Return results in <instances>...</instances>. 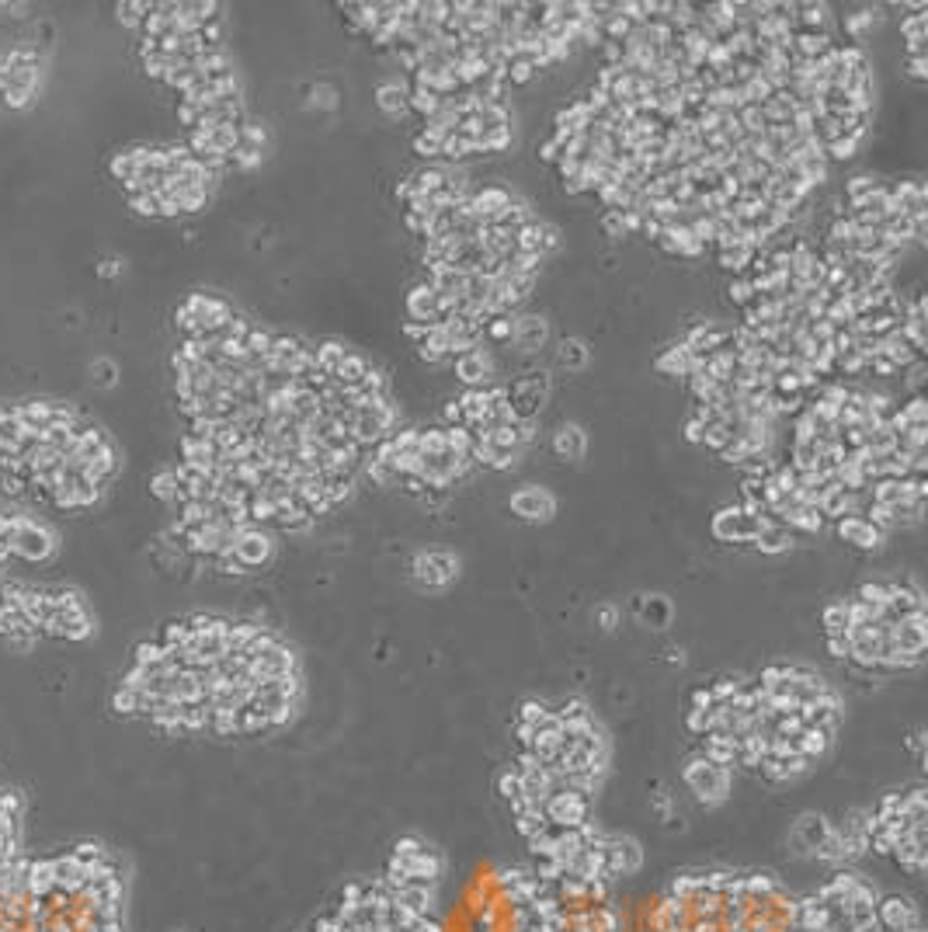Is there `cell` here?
<instances>
[{"instance_id": "8fae6325", "label": "cell", "mask_w": 928, "mask_h": 932, "mask_svg": "<svg viewBox=\"0 0 928 932\" xmlns=\"http://www.w3.org/2000/svg\"><path fill=\"white\" fill-rule=\"evenodd\" d=\"M591 804H595L591 797H584V793L567 790V786H564V790H557V793H550V797H546L543 814H546V821H550V825L581 828V825H588V821H591Z\"/></svg>"}, {"instance_id": "4fadbf2b", "label": "cell", "mask_w": 928, "mask_h": 932, "mask_svg": "<svg viewBox=\"0 0 928 932\" xmlns=\"http://www.w3.org/2000/svg\"><path fill=\"white\" fill-rule=\"evenodd\" d=\"M230 553L237 557V564L244 567V571H258V567H265L268 560H272L275 543H272V536H268L265 529L244 526V529H237V540H233Z\"/></svg>"}, {"instance_id": "30bf717a", "label": "cell", "mask_w": 928, "mask_h": 932, "mask_svg": "<svg viewBox=\"0 0 928 932\" xmlns=\"http://www.w3.org/2000/svg\"><path fill=\"white\" fill-rule=\"evenodd\" d=\"M876 932H925L922 912L908 894H887L876 901Z\"/></svg>"}, {"instance_id": "3957f363", "label": "cell", "mask_w": 928, "mask_h": 932, "mask_svg": "<svg viewBox=\"0 0 928 932\" xmlns=\"http://www.w3.org/2000/svg\"><path fill=\"white\" fill-rule=\"evenodd\" d=\"M828 932H876V891L852 870H838L817 887Z\"/></svg>"}, {"instance_id": "d6a6232c", "label": "cell", "mask_w": 928, "mask_h": 932, "mask_svg": "<svg viewBox=\"0 0 928 932\" xmlns=\"http://www.w3.org/2000/svg\"><path fill=\"white\" fill-rule=\"evenodd\" d=\"M313 352H317V366L324 369L327 376H334V369L341 366V359L348 355V348L341 345V341H324V345L313 348Z\"/></svg>"}, {"instance_id": "f6af8a7d", "label": "cell", "mask_w": 928, "mask_h": 932, "mask_svg": "<svg viewBox=\"0 0 928 932\" xmlns=\"http://www.w3.org/2000/svg\"><path fill=\"white\" fill-rule=\"evenodd\" d=\"M397 453H421V428H404V432L390 435Z\"/></svg>"}, {"instance_id": "e575fe53", "label": "cell", "mask_w": 928, "mask_h": 932, "mask_svg": "<svg viewBox=\"0 0 928 932\" xmlns=\"http://www.w3.org/2000/svg\"><path fill=\"white\" fill-rule=\"evenodd\" d=\"M730 439H734V428L723 425V421H713V425L703 428V442H699V446L713 449V453H723V449L730 446Z\"/></svg>"}, {"instance_id": "44dd1931", "label": "cell", "mask_w": 928, "mask_h": 932, "mask_svg": "<svg viewBox=\"0 0 928 932\" xmlns=\"http://www.w3.org/2000/svg\"><path fill=\"white\" fill-rule=\"evenodd\" d=\"M543 341H546V320L543 317L529 313V317L515 320V345L522 348V352H536Z\"/></svg>"}, {"instance_id": "f5cc1de1", "label": "cell", "mask_w": 928, "mask_h": 932, "mask_svg": "<svg viewBox=\"0 0 928 932\" xmlns=\"http://www.w3.org/2000/svg\"><path fill=\"white\" fill-rule=\"evenodd\" d=\"M866 373L880 376V380H890V376H897V366L887 359V355H873V359H869V369H866Z\"/></svg>"}, {"instance_id": "52a82bcc", "label": "cell", "mask_w": 928, "mask_h": 932, "mask_svg": "<svg viewBox=\"0 0 928 932\" xmlns=\"http://www.w3.org/2000/svg\"><path fill=\"white\" fill-rule=\"evenodd\" d=\"M776 522L769 515H755L744 505H727L713 515V536L720 543H755Z\"/></svg>"}, {"instance_id": "ee69618b", "label": "cell", "mask_w": 928, "mask_h": 932, "mask_svg": "<svg viewBox=\"0 0 928 932\" xmlns=\"http://www.w3.org/2000/svg\"><path fill=\"white\" fill-rule=\"evenodd\" d=\"M411 147H414V154H418V157H425V160L442 157V140H438V136H431V133H425V129H421V133L414 136V143H411Z\"/></svg>"}, {"instance_id": "2e32d148", "label": "cell", "mask_w": 928, "mask_h": 932, "mask_svg": "<svg viewBox=\"0 0 928 932\" xmlns=\"http://www.w3.org/2000/svg\"><path fill=\"white\" fill-rule=\"evenodd\" d=\"M404 307L411 313L414 324H425V327H438L445 324V313H442V296L435 293V289L428 286V282H421V286H414L411 293L404 296Z\"/></svg>"}, {"instance_id": "484cf974", "label": "cell", "mask_w": 928, "mask_h": 932, "mask_svg": "<svg viewBox=\"0 0 928 932\" xmlns=\"http://www.w3.org/2000/svg\"><path fill=\"white\" fill-rule=\"evenodd\" d=\"M751 254H755V244H730V247H720V251H716V258H720V265L727 268V272L744 275V272H748Z\"/></svg>"}, {"instance_id": "91938a15", "label": "cell", "mask_w": 928, "mask_h": 932, "mask_svg": "<svg viewBox=\"0 0 928 932\" xmlns=\"http://www.w3.org/2000/svg\"><path fill=\"white\" fill-rule=\"evenodd\" d=\"M536 154H539V160H546V164H557V160H560V147H557L553 140H546L543 147L536 150Z\"/></svg>"}, {"instance_id": "cb8c5ba5", "label": "cell", "mask_w": 928, "mask_h": 932, "mask_svg": "<svg viewBox=\"0 0 928 932\" xmlns=\"http://www.w3.org/2000/svg\"><path fill=\"white\" fill-rule=\"evenodd\" d=\"M459 407H463V425H473V421H484L487 411H491V390L487 387H473L466 390L463 397H456Z\"/></svg>"}, {"instance_id": "7a4b0ae2", "label": "cell", "mask_w": 928, "mask_h": 932, "mask_svg": "<svg viewBox=\"0 0 928 932\" xmlns=\"http://www.w3.org/2000/svg\"><path fill=\"white\" fill-rule=\"evenodd\" d=\"M0 602L14 606L21 613V620L28 623L32 633V644L42 637H60V640H87L94 633V616L91 606L80 592L73 588H53V592H42V588H25V585H7L0 592Z\"/></svg>"}, {"instance_id": "ab89813d", "label": "cell", "mask_w": 928, "mask_h": 932, "mask_svg": "<svg viewBox=\"0 0 928 932\" xmlns=\"http://www.w3.org/2000/svg\"><path fill=\"white\" fill-rule=\"evenodd\" d=\"M557 362L560 366H567V369H581L584 362H588V348L581 345V341H564L560 345V352H557Z\"/></svg>"}, {"instance_id": "db71d44e", "label": "cell", "mask_w": 928, "mask_h": 932, "mask_svg": "<svg viewBox=\"0 0 928 932\" xmlns=\"http://www.w3.org/2000/svg\"><path fill=\"white\" fill-rule=\"evenodd\" d=\"M442 421H445V428L463 425V407H459V400H445V404H442Z\"/></svg>"}, {"instance_id": "1f68e13d", "label": "cell", "mask_w": 928, "mask_h": 932, "mask_svg": "<svg viewBox=\"0 0 928 932\" xmlns=\"http://www.w3.org/2000/svg\"><path fill=\"white\" fill-rule=\"evenodd\" d=\"M494 786H498L504 804H515V800H522V779H518L515 766H504L501 773H498V779H494Z\"/></svg>"}, {"instance_id": "be15d7a7", "label": "cell", "mask_w": 928, "mask_h": 932, "mask_svg": "<svg viewBox=\"0 0 928 932\" xmlns=\"http://www.w3.org/2000/svg\"><path fill=\"white\" fill-rule=\"evenodd\" d=\"M598 620L605 623V630H612V623H616V609H602V613H598Z\"/></svg>"}, {"instance_id": "f546056e", "label": "cell", "mask_w": 928, "mask_h": 932, "mask_svg": "<svg viewBox=\"0 0 928 932\" xmlns=\"http://www.w3.org/2000/svg\"><path fill=\"white\" fill-rule=\"evenodd\" d=\"M751 546H758L762 553H786L793 546V533H786L783 526H769Z\"/></svg>"}, {"instance_id": "816d5d0a", "label": "cell", "mask_w": 928, "mask_h": 932, "mask_svg": "<svg viewBox=\"0 0 928 932\" xmlns=\"http://www.w3.org/2000/svg\"><path fill=\"white\" fill-rule=\"evenodd\" d=\"M313 105L334 112V108H338V91H334L331 84H317V87H313Z\"/></svg>"}, {"instance_id": "f907efd6", "label": "cell", "mask_w": 928, "mask_h": 932, "mask_svg": "<svg viewBox=\"0 0 928 932\" xmlns=\"http://www.w3.org/2000/svg\"><path fill=\"white\" fill-rule=\"evenodd\" d=\"M904 77L915 80V84H925L928 80V60L925 56H904Z\"/></svg>"}, {"instance_id": "11a10c76", "label": "cell", "mask_w": 928, "mask_h": 932, "mask_svg": "<svg viewBox=\"0 0 928 932\" xmlns=\"http://www.w3.org/2000/svg\"><path fill=\"white\" fill-rule=\"evenodd\" d=\"M602 230L609 233V237H626L623 213H605V216H602Z\"/></svg>"}, {"instance_id": "74e56055", "label": "cell", "mask_w": 928, "mask_h": 932, "mask_svg": "<svg viewBox=\"0 0 928 932\" xmlns=\"http://www.w3.org/2000/svg\"><path fill=\"white\" fill-rule=\"evenodd\" d=\"M504 80H508V87H525L536 80V67H532L525 56H515V60H508V74H504Z\"/></svg>"}, {"instance_id": "83f0119b", "label": "cell", "mask_w": 928, "mask_h": 932, "mask_svg": "<svg viewBox=\"0 0 928 932\" xmlns=\"http://www.w3.org/2000/svg\"><path fill=\"white\" fill-rule=\"evenodd\" d=\"M411 188L418 195H438L445 188V167H421L418 174H411Z\"/></svg>"}, {"instance_id": "ffe728a7", "label": "cell", "mask_w": 928, "mask_h": 932, "mask_svg": "<svg viewBox=\"0 0 928 932\" xmlns=\"http://www.w3.org/2000/svg\"><path fill=\"white\" fill-rule=\"evenodd\" d=\"M425 268H428V286L438 296H463L466 275L456 265H425Z\"/></svg>"}, {"instance_id": "d590c367", "label": "cell", "mask_w": 928, "mask_h": 932, "mask_svg": "<svg viewBox=\"0 0 928 932\" xmlns=\"http://www.w3.org/2000/svg\"><path fill=\"white\" fill-rule=\"evenodd\" d=\"M553 717V710L546 703H539V699H525L522 706H518V724H525V727H539L543 720H550Z\"/></svg>"}, {"instance_id": "b9f144b4", "label": "cell", "mask_w": 928, "mask_h": 932, "mask_svg": "<svg viewBox=\"0 0 928 932\" xmlns=\"http://www.w3.org/2000/svg\"><path fill=\"white\" fill-rule=\"evenodd\" d=\"M484 334L494 341V345H508V341H515V320H511V317H494L491 324L484 327Z\"/></svg>"}, {"instance_id": "7dc6e473", "label": "cell", "mask_w": 928, "mask_h": 932, "mask_svg": "<svg viewBox=\"0 0 928 932\" xmlns=\"http://www.w3.org/2000/svg\"><path fill=\"white\" fill-rule=\"evenodd\" d=\"M445 439H449V453L470 456V446H473V439H470V432H466L463 425H456V428H445Z\"/></svg>"}, {"instance_id": "681fc988", "label": "cell", "mask_w": 928, "mask_h": 932, "mask_svg": "<svg viewBox=\"0 0 928 932\" xmlns=\"http://www.w3.org/2000/svg\"><path fill=\"white\" fill-rule=\"evenodd\" d=\"M150 7L153 4H119V21H122V25H129V28H140L143 18L150 14Z\"/></svg>"}, {"instance_id": "603a6c76", "label": "cell", "mask_w": 928, "mask_h": 932, "mask_svg": "<svg viewBox=\"0 0 928 932\" xmlns=\"http://www.w3.org/2000/svg\"><path fill=\"white\" fill-rule=\"evenodd\" d=\"M407 91H411V87L383 84L376 91V108L383 115H390V119H404V115H407Z\"/></svg>"}, {"instance_id": "7bdbcfd3", "label": "cell", "mask_w": 928, "mask_h": 932, "mask_svg": "<svg viewBox=\"0 0 928 932\" xmlns=\"http://www.w3.org/2000/svg\"><path fill=\"white\" fill-rule=\"evenodd\" d=\"M859 136H842V140H835L831 147H824V157L828 160H852L859 150Z\"/></svg>"}, {"instance_id": "9c48e42d", "label": "cell", "mask_w": 928, "mask_h": 932, "mask_svg": "<svg viewBox=\"0 0 928 932\" xmlns=\"http://www.w3.org/2000/svg\"><path fill=\"white\" fill-rule=\"evenodd\" d=\"M411 578L421 592H438V588H449L459 578V557L452 553H418L411 560Z\"/></svg>"}, {"instance_id": "d6986e66", "label": "cell", "mask_w": 928, "mask_h": 932, "mask_svg": "<svg viewBox=\"0 0 928 932\" xmlns=\"http://www.w3.org/2000/svg\"><path fill=\"white\" fill-rule=\"evenodd\" d=\"M584 449H588V439H584V432L577 425H560L557 432H553V453H557L560 460L577 463L584 456Z\"/></svg>"}, {"instance_id": "277c9868", "label": "cell", "mask_w": 928, "mask_h": 932, "mask_svg": "<svg viewBox=\"0 0 928 932\" xmlns=\"http://www.w3.org/2000/svg\"><path fill=\"white\" fill-rule=\"evenodd\" d=\"M445 873V859L438 849H431L425 839L418 835H404L397 839L390 853V863H386V884H431L438 887Z\"/></svg>"}, {"instance_id": "c3c4849f", "label": "cell", "mask_w": 928, "mask_h": 932, "mask_svg": "<svg viewBox=\"0 0 928 932\" xmlns=\"http://www.w3.org/2000/svg\"><path fill=\"white\" fill-rule=\"evenodd\" d=\"M129 206H133L140 216H150V220H157V216H160V199H157V195H153V192L129 195Z\"/></svg>"}, {"instance_id": "bcb514c9", "label": "cell", "mask_w": 928, "mask_h": 932, "mask_svg": "<svg viewBox=\"0 0 928 932\" xmlns=\"http://www.w3.org/2000/svg\"><path fill=\"white\" fill-rule=\"evenodd\" d=\"M393 56H397V63H400V70H407V74H418V67L425 63V56H421V49L418 46H397L393 49Z\"/></svg>"}, {"instance_id": "6125c7cd", "label": "cell", "mask_w": 928, "mask_h": 932, "mask_svg": "<svg viewBox=\"0 0 928 932\" xmlns=\"http://www.w3.org/2000/svg\"><path fill=\"white\" fill-rule=\"evenodd\" d=\"M828 651L835 654V658H849V640L845 637H828Z\"/></svg>"}, {"instance_id": "5b68a950", "label": "cell", "mask_w": 928, "mask_h": 932, "mask_svg": "<svg viewBox=\"0 0 928 932\" xmlns=\"http://www.w3.org/2000/svg\"><path fill=\"white\" fill-rule=\"evenodd\" d=\"M25 828H28V804L25 793L7 786L0 779V880L25 859Z\"/></svg>"}, {"instance_id": "680465c9", "label": "cell", "mask_w": 928, "mask_h": 932, "mask_svg": "<svg viewBox=\"0 0 928 932\" xmlns=\"http://www.w3.org/2000/svg\"><path fill=\"white\" fill-rule=\"evenodd\" d=\"M685 442H692V446H699V442H703V425H699L696 418L685 421Z\"/></svg>"}, {"instance_id": "60d3db41", "label": "cell", "mask_w": 928, "mask_h": 932, "mask_svg": "<svg viewBox=\"0 0 928 932\" xmlns=\"http://www.w3.org/2000/svg\"><path fill=\"white\" fill-rule=\"evenodd\" d=\"M466 157H473L470 140H466V136H459V133L445 136V140H442V160H466Z\"/></svg>"}, {"instance_id": "9f6ffc18", "label": "cell", "mask_w": 928, "mask_h": 932, "mask_svg": "<svg viewBox=\"0 0 928 932\" xmlns=\"http://www.w3.org/2000/svg\"><path fill=\"white\" fill-rule=\"evenodd\" d=\"M647 616L650 623H657V626H664L668 623V606H664V599H650V606H647Z\"/></svg>"}, {"instance_id": "4316f807", "label": "cell", "mask_w": 928, "mask_h": 932, "mask_svg": "<svg viewBox=\"0 0 928 932\" xmlns=\"http://www.w3.org/2000/svg\"><path fill=\"white\" fill-rule=\"evenodd\" d=\"M821 626H824V640H828V637H845V630H849V613H845V599H835L831 606H824Z\"/></svg>"}, {"instance_id": "836d02e7", "label": "cell", "mask_w": 928, "mask_h": 932, "mask_svg": "<svg viewBox=\"0 0 928 932\" xmlns=\"http://www.w3.org/2000/svg\"><path fill=\"white\" fill-rule=\"evenodd\" d=\"M449 453V439H445V425L421 428V456H445Z\"/></svg>"}, {"instance_id": "6da1fadb", "label": "cell", "mask_w": 928, "mask_h": 932, "mask_svg": "<svg viewBox=\"0 0 928 932\" xmlns=\"http://www.w3.org/2000/svg\"><path fill=\"white\" fill-rule=\"evenodd\" d=\"M0 932H129L122 856L98 839L25 853L0 880Z\"/></svg>"}, {"instance_id": "ac0fdd59", "label": "cell", "mask_w": 928, "mask_h": 932, "mask_svg": "<svg viewBox=\"0 0 928 932\" xmlns=\"http://www.w3.org/2000/svg\"><path fill=\"white\" fill-rule=\"evenodd\" d=\"M452 373H456L459 383H466V390H473V387H484L487 376L494 373V362H491V355H487V352L473 348V352L459 355L456 366H452Z\"/></svg>"}, {"instance_id": "7c38bea8", "label": "cell", "mask_w": 928, "mask_h": 932, "mask_svg": "<svg viewBox=\"0 0 928 932\" xmlns=\"http://www.w3.org/2000/svg\"><path fill=\"white\" fill-rule=\"evenodd\" d=\"M546 390H550L546 373H529L511 383L508 404H511V411H515V421H536V414L543 411V404H546Z\"/></svg>"}, {"instance_id": "d4e9b609", "label": "cell", "mask_w": 928, "mask_h": 932, "mask_svg": "<svg viewBox=\"0 0 928 932\" xmlns=\"http://www.w3.org/2000/svg\"><path fill=\"white\" fill-rule=\"evenodd\" d=\"M657 369L661 373H668V376H692V369H696V355L685 348V341L682 345H675V348H668V352L657 359Z\"/></svg>"}, {"instance_id": "ba28073f", "label": "cell", "mask_w": 928, "mask_h": 932, "mask_svg": "<svg viewBox=\"0 0 928 932\" xmlns=\"http://www.w3.org/2000/svg\"><path fill=\"white\" fill-rule=\"evenodd\" d=\"M598 849H602V863H605V880H626L643 866V849L637 839L630 835H609L602 832L598 839Z\"/></svg>"}, {"instance_id": "e0dca14e", "label": "cell", "mask_w": 928, "mask_h": 932, "mask_svg": "<svg viewBox=\"0 0 928 932\" xmlns=\"http://www.w3.org/2000/svg\"><path fill=\"white\" fill-rule=\"evenodd\" d=\"M828 832H831L828 818H821V814H803V818L793 825V832H789V842L796 846V853L817 856V849H821V842L828 839Z\"/></svg>"}, {"instance_id": "94428289", "label": "cell", "mask_w": 928, "mask_h": 932, "mask_svg": "<svg viewBox=\"0 0 928 932\" xmlns=\"http://www.w3.org/2000/svg\"><path fill=\"white\" fill-rule=\"evenodd\" d=\"M94 373H98V383H101V387L115 383V366H112V362H98V366H94Z\"/></svg>"}, {"instance_id": "4dcf8cb0", "label": "cell", "mask_w": 928, "mask_h": 932, "mask_svg": "<svg viewBox=\"0 0 928 932\" xmlns=\"http://www.w3.org/2000/svg\"><path fill=\"white\" fill-rule=\"evenodd\" d=\"M150 491L153 498H160L164 505H178V477H174V470H160L157 477L150 480Z\"/></svg>"}, {"instance_id": "5bb4252c", "label": "cell", "mask_w": 928, "mask_h": 932, "mask_svg": "<svg viewBox=\"0 0 928 932\" xmlns=\"http://www.w3.org/2000/svg\"><path fill=\"white\" fill-rule=\"evenodd\" d=\"M508 508L522 522H550L553 512H557V501H553V494L546 491V487L525 484V487H518V491L508 498Z\"/></svg>"}, {"instance_id": "f1b7e54d", "label": "cell", "mask_w": 928, "mask_h": 932, "mask_svg": "<svg viewBox=\"0 0 928 932\" xmlns=\"http://www.w3.org/2000/svg\"><path fill=\"white\" fill-rule=\"evenodd\" d=\"M543 230H546V223H539V220L515 230V247L522 254H539V258H543Z\"/></svg>"}, {"instance_id": "9a60e30c", "label": "cell", "mask_w": 928, "mask_h": 932, "mask_svg": "<svg viewBox=\"0 0 928 932\" xmlns=\"http://www.w3.org/2000/svg\"><path fill=\"white\" fill-rule=\"evenodd\" d=\"M835 536L845 546H856V550H866V553L880 550V546L887 543V533L876 529L866 515H842V519L835 522Z\"/></svg>"}, {"instance_id": "7402d4cb", "label": "cell", "mask_w": 928, "mask_h": 932, "mask_svg": "<svg viewBox=\"0 0 928 932\" xmlns=\"http://www.w3.org/2000/svg\"><path fill=\"white\" fill-rule=\"evenodd\" d=\"M365 373H369V359H365V355H358V352H348L345 359H341V366L334 369L331 380H334V387L348 390V387H358Z\"/></svg>"}, {"instance_id": "8d00e7d4", "label": "cell", "mask_w": 928, "mask_h": 932, "mask_svg": "<svg viewBox=\"0 0 928 932\" xmlns=\"http://www.w3.org/2000/svg\"><path fill=\"white\" fill-rule=\"evenodd\" d=\"M876 188H880V181H876L873 174H856L852 181H845V202L856 206V202H862L869 192H876Z\"/></svg>"}, {"instance_id": "6f0895ef", "label": "cell", "mask_w": 928, "mask_h": 932, "mask_svg": "<svg viewBox=\"0 0 928 932\" xmlns=\"http://www.w3.org/2000/svg\"><path fill=\"white\" fill-rule=\"evenodd\" d=\"M404 227L414 233V237H425V227H428V220L425 216H414V213H404Z\"/></svg>"}, {"instance_id": "8992f818", "label": "cell", "mask_w": 928, "mask_h": 932, "mask_svg": "<svg viewBox=\"0 0 928 932\" xmlns=\"http://www.w3.org/2000/svg\"><path fill=\"white\" fill-rule=\"evenodd\" d=\"M682 783L689 786V793L703 807H720V804H727L734 776H730L727 766H716V762L703 759V755H692L682 766Z\"/></svg>"}, {"instance_id": "f35d334b", "label": "cell", "mask_w": 928, "mask_h": 932, "mask_svg": "<svg viewBox=\"0 0 928 932\" xmlns=\"http://www.w3.org/2000/svg\"><path fill=\"white\" fill-rule=\"evenodd\" d=\"M727 293H730V303H734V307H744V310H748L751 303L758 300V296H755V286H751L748 275H734V282L727 286Z\"/></svg>"}]
</instances>
